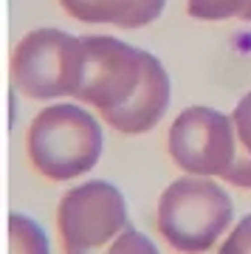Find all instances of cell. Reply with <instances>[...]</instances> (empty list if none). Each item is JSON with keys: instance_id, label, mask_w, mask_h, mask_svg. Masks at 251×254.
<instances>
[{"instance_id": "obj_12", "label": "cell", "mask_w": 251, "mask_h": 254, "mask_svg": "<svg viewBox=\"0 0 251 254\" xmlns=\"http://www.w3.org/2000/svg\"><path fill=\"white\" fill-rule=\"evenodd\" d=\"M63 9L82 23H110L122 0H60Z\"/></svg>"}, {"instance_id": "obj_5", "label": "cell", "mask_w": 251, "mask_h": 254, "mask_svg": "<svg viewBox=\"0 0 251 254\" xmlns=\"http://www.w3.org/2000/svg\"><path fill=\"white\" fill-rule=\"evenodd\" d=\"M167 147L181 173L195 178H226L237 158L234 119L203 105L181 110L170 127Z\"/></svg>"}, {"instance_id": "obj_6", "label": "cell", "mask_w": 251, "mask_h": 254, "mask_svg": "<svg viewBox=\"0 0 251 254\" xmlns=\"http://www.w3.org/2000/svg\"><path fill=\"white\" fill-rule=\"evenodd\" d=\"M85 43V79L76 99L96 108L102 116L133 99L144 76V51L108 34H88Z\"/></svg>"}, {"instance_id": "obj_2", "label": "cell", "mask_w": 251, "mask_h": 254, "mask_svg": "<svg viewBox=\"0 0 251 254\" xmlns=\"http://www.w3.org/2000/svg\"><path fill=\"white\" fill-rule=\"evenodd\" d=\"M234 220V200L212 178H175L158 200V232L181 254H206Z\"/></svg>"}, {"instance_id": "obj_9", "label": "cell", "mask_w": 251, "mask_h": 254, "mask_svg": "<svg viewBox=\"0 0 251 254\" xmlns=\"http://www.w3.org/2000/svg\"><path fill=\"white\" fill-rule=\"evenodd\" d=\"M9 254H51V243L43 226L28 215H9Z\"/></svg>"}, {"instance_id": "obj_13", "label": "cell", "mask_w": 251, "mask_h": 254, "mask_svg": "<svg viewBox=\"0 0 251 254\" xmlns=\"http://www.w3.org/2000/svg\"><path fill=\"white\" fill-rule=\"evenodd\" d=\"M93 254H158V246L144 235V232L125 229L110 246H105L102 252H93Z\"/></svg>"}, {"instance_id": "obj_8", "label": "cell", "mask_w": 251, "mask_h": 254, "mask_svg": "<svg viewBox=\"0 0 251 254\" xmlns=\"http://www.w3.org/2000/svg\"><path fill=\"white\" fill-rule=\"evenodd\" d=\"M234 130H237V158L232 170L226 173V181L243 190H251V91L237 102L232 113Z\"/></svg>"}, {"instance_id": "obj_7", "label": "cell", "mask_w": 251, "mask_h": 254, "mask_svg": "<svg viewBox=\"0 0 251 254\" xmlns=\"http://www.w3.org/2000/svg\"><path fill=\"white\" fill-rule=\"evenodd\" d=\"M170 96L172 85L167 68L161 65L158 57L144 51V76L138 91L133 93V99L127 105L105 113V122L125 136H144L164 119V113L170 108Z\"/></svg>"}, {"instance_id": "obj_4", "label": "cell", "mask_w": 251, "mask_h": 254, "mask_svg": "<svg viewBox=\"0 0 251 254\" xmlns=\"http://www.w3.org/2000/svg\"><path fill=\"white\" fill-rule=\"evenodd\" d=\"M57 229L65 254H93L110 246L127 223L125 195L110 181H85L63 195L57 206Z\"/></svg>"}, {"instance_id": "obj_1", "label": "cell", "mask_w": 251, "mask_h": 254, "mask_svg": "<svg viewBox=\"0 0 251 254\" xmlns=\"http://www.w3.org/2000/svg\"><path fill=\"white\" fill-rule=\"evenodd\" d=\"M102 125L82 105H51L28 125V158L37 173L51 181H71L90 173L102 158Z\"/></svg>"}, {"instance_id": "obj_14", "label": "cell", "mask_w": 251, "mask_h": 254, "mask_svg": "<svg viewBox=\"0 0 251 254\" xmlns=\"http://www.w3.org/2000/svg\"><path fill=\"white\" fill-rule=\"evenodd\" d=\"M217 254H251V215L234 223Z\"/></svg>"}, {"instance_id": "obj_10", "label": "cell", "mask_w": 251, "mask_h": 254, "mask_svg": "<svg viewBox=\"0 0 251 254\" xmlns=\"http://www.w3.org/2000/svg\"><path fill=\"white\" fill-rule=\"evenodd\" d=\"M189 17L220 23V20H243L251 23V0H187Z\"/></svg>"}, {"instance_id": "obj_11", "label": "cell", "mask_w": 251, "mask_h": 254, "mask_svg": "<svg viewBox=\"0 0 251 254\" xmlns=\"http://www.w3.org/2000/svg\"><path fill=\"white\" fill-rule=\"evenodd\" d=\"M164 6H167V0H122L110 23L119 28H144L161 17Z\"/></svg>"}, {"instance_id": "obj_3", "label": "cell", "mask_w": 251, "mask_h": 254, "mask_svg": "<svg viewBox=\"0 0 251 254\" xmlns=\"http://www.w3.org/2000/svg\"><path fill=\"white\" fill-rule=\"evenodd\" d=\"M85 79V43L60 28H34L11 51V82L28 99L76 96Z\"/></svg>"}]
</instances>
